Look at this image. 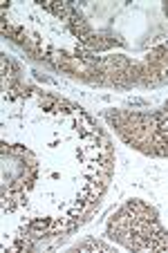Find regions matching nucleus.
Listing matches in <instances>:
<instances>
[{
  "label": "nucleus",
  "instance_id": "obj_3",
  "mask_svg": "<svg viewBox=\"0 0 168 253\" xmlns=\"http://www.w3.org/2000/svg\"><path fill=\"white\" fill-rule=\"evenodd\" d=\"M90 249H99V251H115V247L110 244L101 242V240H94V238H87L85 242H79L72 247V251H90Z\"/></svg>",
  "mask_w": 168,
  "mask_h": 253
},
{
  "label": "nucleus",
  "instance_id": "obj_2",
  "mask_svg": "<svg viewBox=\"0 0 168 253\" xmlns=\"http://www.w3.org/2000/svg\"><path fill=\"white\" fill-rule=\"evenodd\" d=\"M106 119L115 126L119 137L146 155L168 157V103L157 112H117L108 110Z\"/></svg>",
  "mask_w": 168,
  "mask_h": 253
},
{
  "label": "nucleus",
  "instance_id": "obj_1",
  "mask_svg": "<svg viewBox=\"0 0 168 253\" xmlns=\"http://www.w3.org/2000/svg\"><path fill=\"white\" fill-rule=\"evenodd\" d=\"M108 235L126 249L162 251L168 249V231L162 226L157 211L141 200H130L108 222Z\"/></svg>",
  "mask_w": 168,
  "mask_h": 253
}]
</instances>
